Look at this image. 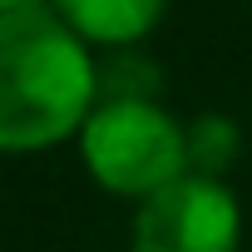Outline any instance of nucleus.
Returning <instances> with one entry per match:
<instances>
[{"label":"nucleus","mask_w":252,"mask_h":252,"mask_svg":"<svg viewBox=\"0 0 252 252\" xmlns=\"http://www.w3.org/2000/svg\"><path fill=\"white\" fill-rule=\"evenodd\" d=\"M50 10L89 50H129L158 30L168 0H50Z\"/></svg>","instance_id":"obj_4"},{"label":"nucleus","mask_w":252,"mask_h":252,"mask_svg":"<svg viewBox=\"0 0 252 252\" xmlns=\"http://www.w3.org/2000/svg\"><path fill=\"white\" fill-rule=\"evenodd\" d=\"M158 89L163 69L149 55H139V45L99 55V99H158Z\"/></svg>","instance_id":"obj_6"},{"label":"nucleus","mask_w":252,"mask_h":252,"mask_svg":"<svg viewBox=\"0 0 252 252\" xmlns=\"http://www.w3.org/2000/svg\"><path fill=\"white\" fill-rule=\"evenodd\" d=\"M237 158H242V129H237V119H227V114H198L188 124V168L193 173L222 178Z\"/></svg>","instance_id":"obj_5"},{"label":"nucleus","mask_w":252,"mask_h":252,"mask_svg":"<svg viewBox=\"0 0 252 252\" xmlns=\"http://www.w3.org/2000/svg\"><path fill=\"white\" fill-rule=\"evenodd\" d=\"M79 158L104 193L144 203L188 173V124L158 99H94L79 129Z\"/></svg>","instance_id":"obj_2"},{"label":"nucleus","mask_w":252,"mask_h":252,"mask_svg":"<svg viewBox=\"0 0 252 252\" xmlns=\"http://www.w3.org/2000/svg\"><path fill=\"white\" fill-rule=\"evenodd\" d=\"M242 247V203L227 178L183 173L168 188L134 203L129 252H237Z\"/></svg>","instance_id":"obj_3"},{"label":"nucleus","mask_w":252,"mask_h":252,"mask_svg":"<svg viewBox=\"0 0 252 252\" xmlns=\"http://www.w3.org/2000/svg\"><path fill=\"white\" fill-rule=\"evenodd\" d=\"M30 5H50V0H0V10H30Z\"/></svg>","instance_id":"obj_7"},{"label":"nucleus","mask_w":252,"mask_h":252,"mask_svg":"<svg viewBox=\"0 0 252 252\" xmlns=\"http://www.w3.org/2000/svg\"><path fill=\"white\" fill-rule=\"evenodd\" d=\"M99 99V55L50 10H0V154L79 139Z\"/></svg>","instance_id":"obj_1"}]
</instances>
